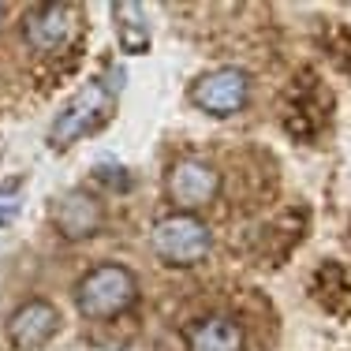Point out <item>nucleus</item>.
<instances>
[{
	"instance_id": "obj_1",
	"label": "nucleus",
	"mask_w": 351,
	"mask_h": 351,
	"mask_svg": "<svg viewBox=\"0 0 351 351\" xmlns=\"http://www.w3.org/2000/svg\"><path fill=\"white\" fill-rule=\"evenodd\" d=\"M135 303H138V280H135V273L120 262L94 265L86 277L75 284V306H79V314L90 317V322L120 317Z\"/></svg>"
},
{
	"instance_id": "obj_2",
	"label": "nucleus",
	"mask_w": 351,
	"mask_h": 351,
	"mask_svg": "<svg viewBox=\"0 0 351 351\" xmlns=\"http://www.w3.org/2000/svg\"><path fill=\"white\" fill-rule=\"evenodd\" d=\"M149 247L165 265L187 269V265L206 262V254L213 250V232L198 213H169L154 224Z\"/></svg>"
},
{
	"instance_id": "obj_3",
	"label": "nucleus",
	"mask_w": 351,
	"mask_h": 351,
	"mask_svg": "<svg viewBox=\"0 0 351 351\" xmlns=\"http://www.w3.org/2000/svg\"><path fill=\"white\" fill-rule=\"evenodd\" d=\"M112 116V90L105 82H86L68 105L60 108V116L49 128V146L53 149H68L71 142L86 138L90 131H97L101 123Z\"/></svg>"
},
{
	"instance_id": "obj_4",
	"label": "nucleus",
	"mask_w": 351,
	"mask_h": 351,
	"mask_svg": "<svg viewBox=\"0 0 351 351\" xmlns=\"http://www.w3.org/2000/svg\"><path fill=\"white\" fill-rule=\"evenodd\" d=\"M221 191V172L213 165L198 161V157H183L176 161L165 176V198L176 206V213H195L210 206Z\"/></svg>"
},
{
	"instance_id": "obj_5",
	"label": "nucleus",
	"mask_w": 351,
	"mask_h": 351,
	"mask_svg": "<svg viewBox=\"0 0 351 351\" xmlns=\"http://www.w3.org/2000/svg\"><path fill=\"white\" fill-rule=\"evenodd\" d=\"M191 101L210 116H236L250 101V75L243 68H213L195 79Z\"/></svg>"
},
{
	"instance_id": "obj_6",
	"label": "nucleus",
	"mask_w": 351,
	"mask_h": 351,
	"mask_svg": "<svg viewBox=\"0 0 351 351\" xmlns=\"http://www.w3.org/2000/svg\"><path fill=\"white\" fill-rule=\"evenodd\" d=\"M79 8L75 4H34L23 19V38L34 53H53L75 34Z\"/></svg>"
},
{
	"instance_id": "obj_7",
	"label": "nucleus",
	"mask_w": 351,
	"mask_h": 351,
	"mask_svg": "<svg viewBox=\"0 0 351 351\" xmlns=\"http://www.w3.org/2000/svg\"><path fill=\"white\" fill-rule=\"evenodd\" d=\"M56 329H60V314H56V306L45 303V299H27V303L15 306L12 317H8V340L19 351L45 348L49 340L56 337Z\"/></svg>"
},
{
	"instance_id": "obj_8",
	"label": "nucleus",
	"mask_w": 351,
	"mask_h": 351,
	"mask_svg": "<svg viewBox=\"0 0 351 351\" xmlns=\"http://www.w3.org/2000/svg\"><path fill=\"white\" fill-rule=\"evenodd\" d=\"M53 224L64 239L79 243V239H90L97 236V228L105 224V206L97 202L90 191H64L53 206Z\"/></svg>"
},
{
	"instance_id": "obj_9",
	"label": "nucleus",
	"mask_w": 351,
	"mask_h": 351,
	"mask_svg": "<svg viewBox=\"0 0 351 351\" xmlns=\"http://www.w3.org/2000/svg\"><path fill=\"white\" fill-rule=\"evenodd\" d=\"M243 325L228 314H210L187 329V351H243Z\"/></svg>"
},
{
	"instance_id": "obj_10",
	"label": "nucleus",
	"mask_w": 351,
	"mask_h": 351,
	"mask_svg": "<svg viewBox=\"0 0 351 351\" xmlns=\"http://www.w3.org/2000/svg\"><path fill=\"white\" fill-rule=\"evenodd\" d=\"M112 15H116V38H120L123 53L128 56H138L149 49V27H146V8L142 4H112Z\"/></svg>"
},
{
	"instance_id": "obj_11",
	"label": "nucleus",
	"mask_w": 351,
	"mask_h": 351,
	"mask_svg": "<svg viewBox=\"0 0 351 351\" xmlns=\"http://www.w3.org/2000/svg\"><path fill=\"white\" fill-rule=\"evenodd\" d=\"M19 202H23V180H15L12 187L0 191V228L19 217Z\"/></svg>"
},
{
	"instance_id": "obj_12",
	"label": "nucleus",
	"mask_w": 351,
	"mask_h": 351,
	"mask_svg": "<svg viewBox=\"0 0 351 351\" xmlns=\"http://www.w3.org/2000/svg\"><path fill=\"white\" fill-rule=\"evenodd\" d=\"M120 176H128V172H123V169H105V165H101V169H97V180H101L105 187H116V191H128L131 183H128V180H120Z\"/></svg>"
},
{
	"instance_id": "obj_13",
	"label": "nucleus",
	"mask_w": 351,
	"mask_h": 351,
	"mask_svg": "<svg viewBox=\"0 0 351 351\" xmlns=\"http://www.w3.org/2000/svg\"><path fill=\"white\" fill-rule=\"evenodd\" d=\"M4 19H8V8H4V4H0V27H4Z\"/></svg>"
}]
</instances>
